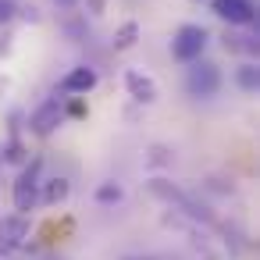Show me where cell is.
I'll use <instances>...</instances> for the list:
<instances>
[{"instance_id": "obj_1", "label": "cell", "mask_w": 260, "mask_h": 260, "mask_svg": "<svg viewBox=\"0 0 260 260\" xmlns=\"http://www.w3.org/2000/svg\"><path fill=\"white\" fill-rule=\"evenodd\" d=\"M221 89V68L214 61H189V72H185V93L196 96V100H210L214 93Z\"/></svg>"}, {"instance_id": "obj_2", "label": "cell", "mask_w": 260, "mask_h": 260, "mask_svg": "<svg viewBox=\"0 0 260 260\" xmlns=\"http://www.w3.org/2000/svg\"><path fill=\"white\" fill-rule=\"evenodd\" d=\"M207 43H210V32L203 25H178V32L171 36V57L178 64H189V61L203 57Z\"/></svg>"}, {"instance_id": "obj_3", "label": "cell", "mask_w": 260, "mask_h": 260, "mask_svg": "<svg viewBox=\"0 0 260 260\" xmlns=\"http://www.w3.org/2000/svg\"><path fill=\"white\" fill-rule=\"evenodd\" d=\"M40 168H43V160L36 157V160H29V164L22 168V175L15 178L11 200H15V210H18V214H29V210L40 203Z\"/></svg>"}, {"instance_id": "obj_4", "label": "cell", "mask_w": 260, "mask_h": 260, "mask_svg": "<svg viewBox=\"0 0 260 260\" xmlns=\"http://www.w3.org/2000/svg\"><path fill=\"white\" fill-rule=\"evenodd\" d=\"M61 121H64V107H61L57 96H50V100H43V104L32 111V118H29V132L40 136V139H47V136L57 132Z\"/></svg>"}, {"instance_id": "obj_5", "label": "cell", "mask_w": 260, "mask_h": 260, "mask_svg": "<svg viewBox=\"0 0 260 260\" xmlns=\"http://www.w3.org/2000/svg\"><path fill=\"white\" fill-rule=\"evenodd\" d=\"M210 11L228 25H253L256 22L253 0H210Z\"/></svg>"}, {"instance_id": "obj_6", "label": "cell", "mask_w": 260, "mask_h": 260, "mask_svg": "<svg viewBox=\"0 0 260 260\" xmlns=\"http://www.w3.org/2000/svg\"><path fill=\"white\" fill-rule=\"evenodd\" d=\"M25 239H29V217H25V214H8V217H0V256L15 253Z\"/></svg>"}, {"instance_id": "obj_7", "label": "cell", "mask_w": 260, "mask_h": 260, "mask_svg": "<svg viewBox=\"0 0 260 260\" xmlns=\"http://www.w3.org/2000/svg\"><path fill=\"white\" fill-rule=\"evenodd\" d=\"M96 79H100V75H96V68L79 64V68H72V72L61 79V86H57V89H61V93H68V96H86V93L96 86Z\"/></svg>"}, {"instance_id": "obj_8", "label": "cell", "mask_w": 260, "mask_h": 260, "mask_svg": "<svg viewBox=\"0 0 260 260\" xmlns=\"http://www.w3.org/2000/svg\"><path fill=\"white\" fill-rule=\"evenodd\" d=\"M125 89H128V96L136 100V104H153L157 100V82L150 79V75H143V72H125Z\"/></svg>"}, {"instance_id": "obj_9", "label": "cell", "mask_w": 260, "mask_h": 260, "mask_svg": "<svg viewBox=\"0 0 260 260\" xmlns=\"http://www.w3.org/2000/svg\"><path fill=\"white\" fill-rule=\"evenodd\" d=\"M235 86H239L242 93H256V89H260V68H256L253 61H242V64L235 68Z\"/></svg>"}, {"instance_id": "obj_10", "label": "cell", "mask_w": 260, "mask_h": 260, "mask_svg": "<svg viewBox=\"0 0 260 260\" xmlns=\"http://www.w3.org/2000/svg\"><path fill=\"white\" fill-rule=\"evenodd\" d=\"M43 185V203H64L68 200V178H47V182H40Z\"/></svg>"}, {"instance_id": "obj_11", "label": "cell", "mask_w": 260, "mask_h": 260, "mask_svg": "<svg viewBox=\"0 0 260 260\" xmlns=\"http://www.w3.org/2000/svg\"><path fill=\"white\" fill-rule=\"evenodd\" d=\"M136 40H139V25H136V22H125V25L114 32V50H132Z\"/></svg>"}, {"instance_id": "obj_12", "label": "cell", "mask_w": 260, "mask_h": 260, "mask_svg": "<svg viewBox=\"0 0 260 260\" xmlns=\"http://www.w3.org/2000/svg\"><path fill=\"white\" fill-rule=\"evenodd\" d=\"M224 50H232V54H256V40L253 36H224Z\"/></svg>"}, {"instance_id": "obj_13", "label": "cell", "mask_w": 260, "mask_h": 260, "mask_svg": "<svg viewBox=\"0 0 260 260\" xmlns=\"http://www.w3.org/2000/svg\"><path fill=\"white\" fill-rule=\"evenodd\" d=\"M121 185L118 182H104L100 189H96V203H104V207H111V203H121Z\"/></svg>"}, {"instance_id": "obj_14", "label": "cell", "mask_w": 260, "mask_h": 260, "mask_svg": "<svg viewBox=\"0 0 260 260\" xmlns=\"http://www.w3.org/2000/svg\"><path fill=\"white\" fill-rule=\"evenodd\" d=\"M18 11H22V8H18V0H0V25H8Z\"/></svg>"}, {"instance_id": "obj_15", "label": "cell", "mask_w": 260, "mask_h": 260, "mask_svg": "<svg viewBox=\"0 0 260 260\" xmlns=\"http://www.w3.org/2000/svg\"><path fill=\"white\" fill-rule=\"evenodd\" d=\"M86 11L89 15H104L107 11V0H86Z\"/></svg>"}, {"instance_id": "obj_16", "label": "cell", "mask_w": 260, "mask_h": 260, "mask_svg": "<svg viewBox=\"0 0 260 260\" xmlns=\"http://www.w3.org/2000/svg\"><path fill=\"white\" fill-rule=\"evenodd\" d=\"M68 114H72V118H86V104H82V100H72Z\"/></svg>"}, {"instance_id": "obj_17", "label": "cell", "mask_w": 260, "mask_h": 260, "mask_svg": "<svg viewBox=\"0 0 260 260\" xmlns=\"http://www.w3.org/2000/svg\"><path fill=\"white\" fill-rule=\"evenodd\" d=\"M54 4H57V8H61V11H72V8H75V4H79V0H54Z\"/></svg>"}, {"instance_id": "obj_18", "label": "cell", "mask_w": 260, "mask_h": 260, "mask_svg": "<svg viewBox=\"0 0 260 260\" xmlns=\"http://www.w3.org/2000/svg\"><path fill=\"white\" fill-rule=\"evenodd\" d=\"M125 260H160V256H125Z\"/></svg>"}]
</instances>
